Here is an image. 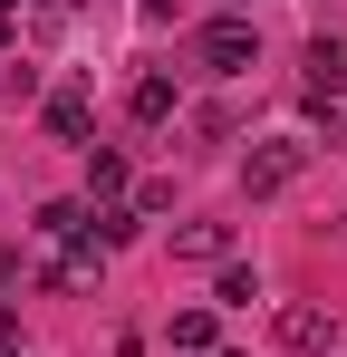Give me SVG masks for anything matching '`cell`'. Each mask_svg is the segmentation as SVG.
Instances as JSON below:
<instances>
[{
  "label": "cell",
  "instance_id": "7a4b0ae2",
  "mask_svg": "<svg viewBox=\"0 0 347 357\" xmlns=\"http://www.w3.org/2000/svg\"><path fill=\"white\" fill-rule=\"evenodd\" d=\"M193 59L213 68V77H241V68H261V29H251V20H213V29L193 39Z\"/></svg>",
  "mask_w": 347,
  "mask_h": 357
},
{
  "label": "cell",
  "instance_id": "4fadbf2b",
  "mask_svg": "<svg viewBox=\"0 0 347 357\" xmlns=\"http://www.w3.org/2000/svg\"><path fill=\"white\" fill-rule=\"evenodd\" d=\"M10 348H20V319H10V309H0V357H10Z\"/></svg>",
  "mask_w": 347,
  "mask_h": 357
},
{
  "label": "cell",
  "instance_id": "5b68a950",
  "mask_svg": "<svg viewBox=\"0 0 347 357\" xmlns=\"http://www.w3.org/2000/svg\"><path fill=\"white\" fill-rule=\"evenodd\" d=\"M125 116H135V126H164L174 116V77H135V87H125Z\"/></svg>",
  "mask_w": 347,
  "mask_h": 357
},
{
  "label": "cell",
  "instance_id": "52a82bcc",
  "mask_svg": "<svg viewBox=\"0 0 347 357\" xmlns=\"http://www.w3.org/2000/svg\"><path fill=\"white\" fill-rule=\"evenodd\" d=\"M97 193H125V155H116V145H87V203H97Z\"/></svg>",
  "mask_w": 347,
  "mask_h": 357
},
{
  "label": "cell",
  "instance_id": "7c38bea8",
  "mask_svg": "<svg viewBox=\"0 0 347 357\" xmlns=\"http://www.w3.org/2000/svg\"><path fill=\"white\" fill-rule=\"evenodd\" d=\"M10 280H20V251H10V241H0V290H10Z\"/></svg>",
  "mask_w": 347,
  "mask_h": 357
},
{
  "label": "cell",
  "instance_id": "277c9868",
  "mask_svg": "<svg viewBox=\"0 0 347 357\" xmlns=\"http://www.w3.org/2000/svg\"><path fill=\"white\" fill-rule=\"evenodd\" d=\"M309 97H318V107L347 97V39H318V49H309Z\"/></svg>",
  "mask_w": 347,
  "mask_h": 357
},
{
  "label": "cell",
  "instance_id": "3957f363",
  "mask_svg": "<svg viewBox=\"0 0 347 357\" xmlns=\"http://www.w3.org/2000/svg\"><path fill=\"white\" fill-rule=\"evenodd\" d=\"M270 338H280L289 357H328V348H338V319H328V309H309V299H289L280 319H270Z\"/></svg>",
  "mask_w": 347,
  "mask_h": 357
},
{
  "label": "cell",
  "instance_id": "5bb4252c",
  "mask_svg": "<svg viewBox=\"0 0 347 357\" xmlns=\"http://www.w3.org/2000/svg\"><path fill=\"white\" fill-rule=\"evenodd\" d=\"M203 357H222V348H203Z\"/></svg>",
  "mask_w": 347,
  "mask_h": 357
},
{
  "label": "cell",
  "instance_id": "30bf717a",
  "mask_svg": "<svg viewBox=\"0 0 347 357\" xmlns=\"http://www.w3.org/2000/svg\"><path fill=\"white\" fill-rule=\"evenodd\" d=\"M174 348L203 357V348H213V319H203V309H183V319H174Z\"/></svg>",
  "mask_w": 347,
  "mask_h": 357
},
{
  "label": "cell",
  "instance_id": "9c48e42d",
  "mask_svg": "<svg viewBox=\"0 0 347 357\" xmlns=\"http://www.w3.org/2000/svg\"><path fill=\"white\" fill-rule=\"evenodd\" d=\"M87 213H97V203H49L39 232H49V241H77V232H87Z\"/></svg>",
  "mask_w": 347,
  "mask_h": 357
},
{
  "label": "cell",
  "instance_id": "8fae6325",
  "mask_svg": "<svg viewBox=\"0 0 347 357\" xmlns=\"http://www.w3.org/2000/svg\"><path fill=\"white\" fill-rule=\"evenodd\" d=\"M261 299V271H222V309H251Z\"/></svg>",
  "mask_w": 347,
  "mask_h": 357
},
{
  "label": "cell",
  "instance_id": "8992f818",
  "mask_svg": "<svg viewBox=\"0 0 347 357\" xmlns=\"http://www.w3.org/2000/svg\"><path fill=\"white\" fill-rule=\"evenodd\" d=\"M222 251H231L222 222H183V232H174V261H222Z\"/></svg>",
  "mask_w": 347,
  "mask_h": 357
},
{
  "label": "cell",
  "instance_id": "6da1fadb",
  "mask_svg": "<svg viewBox=\"0 0 347 357\" xmlns=\"http://www.w3.org/2000/svg\"><path fill=\"white\" fill-rule=\"evenodd\" d=\"M299 174H309V145H299V135H270V145L241 155V193H289Z\"/></svg>",
  "mask_w": 347,
  "mask_h": 357
},
{
  "label": "cell",
  "instance_id": "ba28073f",
  "mask_svg": "<svg viewBox=\"0 0 347 357\" xmlns=\"http://www.w3.org/2000/svg\"><path fill=\"white\" fill-rule=\"evenodd\" d=\"M49 126L77 145V135H87V97H77V87H58V97H49Z\"/></svg>",
  "mask_w": 347,
  "mask_h": 357
}]
</instances>
